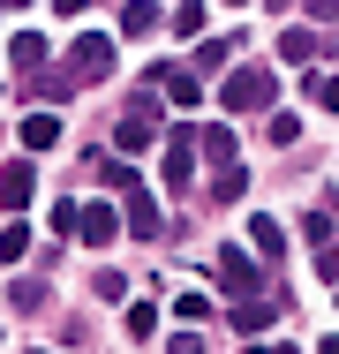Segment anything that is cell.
Segmentation results:
<instances>
[{"instance_id":"cell-1","label":"cell","mask_w":339,"mask_h":354,"mask_svg":"<svg viewBox=\"0 0 339 354\" xmlns=\"http://www.w3.org/2000/svg\"><path fill=\"white\" fill-rule=\"evenodd\" d=\"M53 226H61L68 241H83V249H113V241L129 234L121 204H75V196H68L61 212H53Z\"/></svg>"},{"instance_id":"cell-2","label":"cell","mask_w":339,"mask_h":354,"mask_svg":"<svg viewBox=\"0 0 339 354\" xmlns=\"http://www.w3.org/2000/svg\"><path fill=\"white\" fill-rule=\"evenodd\" d=\"M219 106H226V113H271V106H279V75H271L264 61L226 68V83H219Z\"/></svg>"},{"instance_id":"cell-3","label":"cell","mask_w":339,"mask_h":354,"mask_svg":"<svg viewBox=\"0 0 339 354\" xmlns=\"http://www.w3.org/2000/svg\"><path fill=\"white\" fill-rule=\"evenodd\" d=\"M68 75H75V83H106V75H113V38H106V30H75Z\"/></svg>"},{"instance_id":"cell-4","label":"cell","mask_w":339,"mask_h":354,"mask_svg":"<svg viewBox=\"0 0 339 354\" xmlns=\"http://www.w3.org/2000/svg\"><path fill=\"white\" fill-rule=\"evenodd\" d=\"M196 129H174V136H166V189H174V196H189V189H196Z\"/></svg>"},{"instance_id":"cell-5","label":"cell","mask_w":339,"mask_h":354,"mask_svg":"<svg viewBox=\"0 0 339 354\" xmlns=\"http://www.w3.org/2000/svg\"><path fill=\"white\" fill-rule=\"evenodd\" d=\"M113 136H121V151H143V143L158 136V98H136L129 113H121V129H113Z\"/></svg>"},{"instance_id":"cell-6","label":"cell","mask_w":339,"mask_h":354,"mask_svg":"<svg viewBox=\"0 0 339 354\" xmlns=\"http://www.w3.org/2000/svg\"><path fill=\"white\" fill-rule=\"evenodd\" d=\"M30 196H38V166H30V158H8V166H0V204L23 212Z\"/></svg>"},{"instance_id":"cell-7","label":"cell","mask_w":339,"mask_h":354,"mask_svg":"<svg viewBox=\"0 0 339 354\" xmlns=\"http://www.w3.org/2000/svg\"><path fill=\"white\" fill-rule=\"evenodd\" d=\"M219 286H226V294H249V286H257V257H249V249H219Z\"/></svg>"},{"instance_id":"cell-8","label":"cell","mask_w":339,"mask_h":354,"mask_svg":"<svg viewBox=\"0 0 339 354\" xmlns=\"http://www.w3.org/2000/svg\"><path fill=\"white\" fill-rule=\"evenodd\" d=\"M121 218H129V234H136V241H151V234L166 226V218H158V204L143 196V181H136V189H129V204H121Z\"/></svg>"},{"instance_id":"cell-9","label":"cell","mask_w":339,"mask_h":354,"mask_svg":"<svg viewBox=\"0 0 339 354\" xmlns=\"http://www.w3.org/2000/svg\"><path fill=\"white\" fill-rule=\"evenodd\" d=\"M196 151L211 158V166H234V129H226V121H203V129H196Z\"/></svg>"},{"instance_id":"cell-10","label":"cell","mask_w":339,"mask_h":354,"mask_svg":"<svg viewBox=\"0 0 339 354\" xmlns=\"http://www.w3.org/2000/svg\"><path fill=\"white\" fill-rule=\"evenodd\" d=\"M302 98H309L317 113H339V75L332 68H309V75H302Z\"/></svg>"},{"instance_id":"cell-11","label":"cell","mask_w":339,"mask_h":354,"mask_svg":"<svg viewBox=\"0 0 339 354\" xmlns=\"http://www.w3.org/2000/svg\"><path fill=\"white\" fill-rule=\"evenodd\" d=\"M8 61H15V75H38V68H46V38H38V30H15Z\"/></svg>"},{"instance_id":"cell-12","label":"cell","mask_w":339,"mask_h":354,"mask_svg":"<svg viewBox=\"0 0 339 354\" xmlns=\"http://www.w3.org/2000/svg\"><path fill=\"white\" fill-rule=\"evenodd\" d=\"M158 83H166L174 106H196V98H203V75L196 68H158Z\"/></svg>"},{"instance_id":"cell-13","label":"cell","mask_w":339,"mask_h":354,"mask_svg":"<svg viewBox=\"0 0 339 354\" xmlns=\"http://www.w3.org/2000/svg\"><path fill=\"white\" fill-rule=\"evenodd\" d=\"M249 249H257V257H279V249H286V226H279V218H249Z\"/></svg>"},{"instance_id":"cell-14","label":"cell","mask_w":339,"mask_h":354,"mask_svg":"<svg viewBox=\"0 0 339 354\" xmlns=\"http://www.w3.org/2000/svg\"><path fill=\"white\" fill-rule=\"evenodd\" d=\"M53 143H61V121L53 113H30L23 121V151H53Z\"/></svg>"},{"instance_id":"cell-15","label":"cell","mask_w":339,"mask_h":354,"mask_svg":"<svg viewBox=\"0 0 339 354\" xmlns=\"http://www.w3.org/2000/svg\"><path fill=\"white\" fill-rule=\"evenodd\" d=\"M226 61H234V38H203V46H196V61H189V68H196V75H219Z\"/></svg>"},{"instance_id":"cell-16","label":"cell","mask_w":339,"mask_h":354,"mask_svg":"<svg viewBox=\"0 0 339 354\" xmlns=\"http://www.w3.org/2000/svg\"><path fill=\"white\" fill-rule=\"evenodd\" d=\"M23 257H30V226L8 218V226H0V264H23Z\"/></svg>"},{"instance_id":"cell-17","label":"cell","mask_w":339,"mask_h":354,"mask_svg":"<svg viewBox=\"0 0 339 354\" xmlns=\"http://www.w3.org/2000/svg\"><path fill=\"white\" fill-rule=\"evenodd\" d=\"M121 30H158V0H121Z\"/></svg>"},{"instance_id":"cell-18","label":"cell","mask_w":339,"mask_h":354,"mask_svg":"<svg viewBox=\"0 0 339 354\" xmlns=\"http://www.w3.org/2000/svg\"><path fill=\"white\" fill-rule=\"evenodd\" d=\"M279 53H286V61H302V68H317V30H286V38H279Z\"/></svg>"},{"instance_id":"cell-19","label":"cell","mask_w":339,"mask_h":354,"mask_svg":"<svg viewBox=\"0 0 339 354\" xmlns=\"http://www.w3.org/2000/svg\"><path fill=\"white\" fill-rule=\"evenodd\" d=\"M241 189H249V174H241V158H234V166H219V174H211V196H219V204H234V196H241Z\"/></svg>"},{"instance_id":"cell-20","label":"cell","mask_w":339,"mask_h":354,"mask_svg":"<svg viewBox=\"0 0 339 354\" xmlns=\"http://www.w3.org/2000/svg\"><path fill=\"white\" fill-rule=\"evenodd\" d=\"M271 324V301L257 294V301H234V332H264Z\"/></svg>"},{"instance_id":"cell-21","label":"cell","mask_w":339,"mask_h":354,"mask_svg":"<svg viewBox=\"0 0 339 354\" xmlns=\"http://www.w3.org/2000/svg\"><path fill=\"white\" fill-rule=\"evenodd\" d=\"M174 30H181V38L211 30V8H203V0H181V8H174Z\"/></svg>"},{"instance_id":"cell-22","label":"cell","mask_w":339,"mask_h":354,"mask_svg":"<svg viewBox=\"0 0 339 354\" xmlns=\"http://www.w3.org/2000/svg\"><path fill=\"white\" fill-rule=\"evenodd\" d=\"M121 332H129V339H151V332H158V309H151V301H129Z\"/></svg>"},{"instance_id":"cell-23","label":"cell","mask_w":339,"mask_h":354,"mask_svg":"<svg viewBox=\"0 0 339 354\" xmlns=\"http://www.w3.org/2000/svg\"><path fill=\"white\" fill-rule=\"evenodd\" d=\"M332 226H339V218H332V204H324V212L302 218V241H309V249H324V241H332Z\"/></svg>"},{"instance_id":"cell-24","label":"cell","mask_w":339,"mask_h":354,"mask_svg":"<svg viewBox=\"0 0 339 354\" xmlns=\"http://www.w3.org/2000/svg\"><path fill=\"white\" fill-rule=\"evenodd\" d=\"M264 136H271V143H294V136H302V121H294V113H279V106H271V113H264Z\"/></svg>"},{"instance_id":"cell-25","label":"cell","mask_w":339,"mask_h":354,"mask_svg":"<svg viewBox=\"0 0 339 354\" xmlns=\"http://www.w3.org/2000/svg\"><path fill=\"white\" fill-rule=\"evenodd\" d=\"M8 301H15V309H38V301H46V286H38V279H15V286H8Z\"/></svg>"},{"instance_id":"cell-26","label":"cell","mask_w":339,"mask_h":354,"mask_svg":"<svg viewBox=\"0 0 339 354\" xmlns=\"http://www.w3.org/2000/svg\"><path fill=\"white\" fill-rule=\"evenodd\" d=\"M174 309H181V317H189V324H203V317H211V294H196V286H189V294H181V301H174Z\"/></svg>"},{"instance_id":"cell-27","label":"cell","mask_w":339,"mask_h":354,"mask_svg":"<svg viewBox=\"0 0 339 354\" xmlns=\"http://www.w3.org/2000/svg\"><path fill=\"white\" fill-rule=\"evenodd\" d=\"M91 286H98L106 301H129V279H121V272H91Z\"/></svg>"},{"instance_id":"cell-28","label":"cell","mask_w":339,"mask_h":354,"mask_svg":"<svg viewBox=\"0 0 339 354\" xmlns=\"http://www.w3.org/2000/svg\"><path fill=\"white\" fill-rule=\"evenodd\" d=\"M98 181H113V189H136V174L121 166V158H98Z\"/></svg>"},{"instance_id":"cell-29","label":"cell","mask_w":339,"mask_h":354,"mask_svg":"<svg viewBox=\"0 0 339 354\" xmlns=\"http://www.w3.org/2000/svg\"><path fill=\"white\" fill-rule=\"evenodd\" d=\"M317 279L339 286V241H324V249H317Z\"/></svg>"},{"instance_id":"cell-30","label":"cell","mask_w":339,"mask_h":354,"mask_svg":"<svg viewBox=\"0 0 339 354\" xmlns=\"http://www.w3.org/2000/svg\"><path fill=\"white\" fill-rule=\"evenodd\" d=\"M166 354H203V339H196V332H174V339H166Z\"/></svg>"},{"instance_id":"cell-31","label":"cell","mask_w":339,"mask_h":354,"mask_svg":"<svg viewBox=\"0 0 339 354\" xmlns=\"http://www.w3.org/2000/svg\"><path fill=\"white\" fill-rule=\"evenodd\" d=\"M309 23H339V0H309Z\"/></svg>"},{"instance_id":"cell-32","label":"cell","mask_w":339,"mask_h":354,"mask_svg":"<svg viewBox=\"0 0 339 354\" xmlns=\"http://www.w3.org/2000/svg\"><path fill=\"white\" fill-rule=\"evenodd\" d=\"M53 8H61V15H83V0H53Z\"/></svg>"},{"instance_id":"cell-33","label":"cell","mask_w":339,"mask_h":354,"mask_svg":"<svg viewBox=\"0 0 339 354\" xmlns=\"http://www.w3.org/2000/svg\"><path fill=\"white\" fill-rule=\"evenodd\" d=\"M324 204H332V218H339V189H332V196H324Z\"/></svg>"},{"instance_id":"cell-34","label":"cell","mask_w":339,"mask_h":354,"mask_svg":"<svg viewBox=\"0 0 339 354\" xmlns=\"http://www.w3.org/2000/svg\"><path fill=\"white\" fill-rule=\"evenodd\" d=\"M0 8H30V0H0Z\"/></svg>"}]
</instances>
